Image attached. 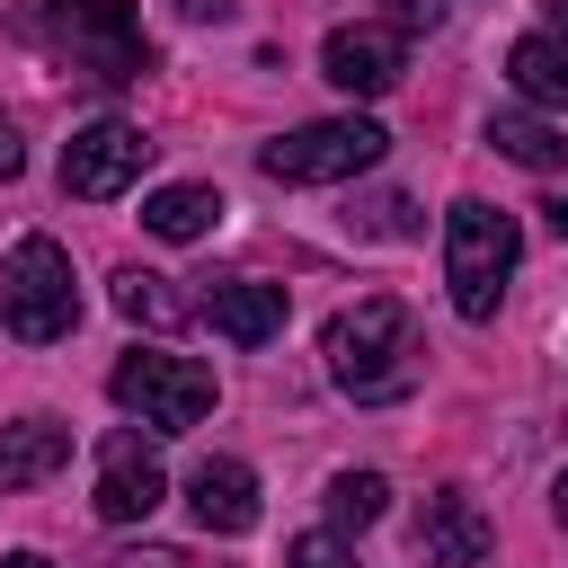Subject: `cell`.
Returning a JSON list of instances; mask_svg holds the SVG:
<instances>
[{"mask_svg":"<svg viewBox=\"0 0 568 568\" xmlns=\"http://www.w3.org/2000/svg\"><path fill=\"white\" fill-rule=\"evenodd\" d=\"M320 346H328V382H337L346 399H364V408L408 399L417 373H426V337H417L408 302H390V293H364L355 311H337Z\"/></svg>","mask_w":568,"mask_h":568,"instance_id":"1","label":"cell"},{"mask_svg":"<svg viewBox=\"0 0 568 568\" xmlns=\"http://www.w3.org/2000/svg\"><path fill=\"white\" fill-rule=\"evenodd\" d=\"M515 257H524L515 213H497V204H479V195H462V204L444 213V284H453V311H462V320H497Z\"/></svg>","mask_w":568,"mask_h":568,"instance_id":"2","label":"cell"},{"mask_svg":"<svg viewBox=\"0 0 568 568\" xmlns=\"http://www.w3.org/2000/svg\"><path fill=\"white\" fill-rule=\"evenodd\" d=\"M0 320H9V337H27V346H53V337H71V320H80V284H71V248L62 240H18L9 257H0Z\"/></svg>","mask_w":568,"mask_h":568,"instance_id":"3","label":"cell"},{"mask_svg":"<svg viewBox=\"0 0 568 568\" xmlns=\"http://www.w3.org/2000/svg\"><path fill=\"white\" fill-rule=\"evenodd\" d=\"M44 36L89 80H142L151 71V36H142L133 0H44Z\"/></svg>","mask_w":568,"mask_h":568,"instance_id":"4","label":"cell"},{"mask_svg":"<svg viewBox=\"0 0 568 568\" xmlns=\"http://www.w3.org/2000/svg\"><path fill=\"white\" fill-rule=\"evenodd\" d=\"M382 151H390V133H382L373 115H328V124L275 133L257 160H266V178H284V186H337V178H364Z\"/></svg>","mask_w":568,"mask_h":568,"instance_id":"5","label":"cell"},{"mask_svg":"<svg viewBox=\"0 0 568 568\" xmlns=\"http://www.w3.org/2000/svg\"><path fill=\"white\" fill-rule=\"evenodd\" d=\"M106 390H115L151 435H178V426H195V417L213 408V373H204L195 355H169V346H133Z\"/></svg>","mask_w":568,"mask_h":568,"instance_id":"6","label":"cell"},{"mask_svg":"<svg viewBox=\"0 0 568 568\" xmlns=\"http://www.w3.org/2000/svg\"><path fill=\"white\" fill-rule=\"evenodd\" d=\"M142 160H151L142 124L98 115V124H80V133L62 142V186H71V195H89V204H106V195H124V186L142 178Z\"/></svg>","mask_w":568,"mask_h":568,"instance_id":"7","label":"cell"},{"mask_svg":"<svg viewBox=\"0 0 568 568\" xmlns=\"http://www.w3.org/2000/svg\"><path fill=\"white\" fill-rule=\"evenodd\" d=\"M169 497V470H160V444L151 435H133V426H115L106 444H98V515L106 524H142L151 506Z\"/></svg>","mask_w":568,"mask_h":568,"instance_id":"8","label":"cell"},{"mask_svg":"<svg viewBox=\"0 0 568 568\" xmlns=\"http://www.w3.org/2000/svg\"><path fill=\"white\" fill-rule=\"evenodd\" d=\"M320 71H328V89H346V98H382V89H399L408 44H399V27H337V36L320 44Z\"/></svg>","mask_w":568,"mask_h":568,"instance_id":"9","label":"cell"},{"mask_svg":"<svg viewBox=\"0 0 568 568\" xmlns=\"http://www.w3.org/2000/svg\"><path fill=\"white\" fill-rule=\"evenodd\" d=\"M417 550H426V568H479V559L497 550V524L479 515V497L444 488V497H426V515H417Z\"/></svg>","mask_w":568,"mask_h":568,"instance_id":"10","label":"cell"},{"mask_svg":"<svg viewBox=\"0 0 568 568\" xmlns=\"http://www.w3.org/2000/svg\"><path fill=\"white\" fill-rule=\"evenodd\" d=\"M231 346H266V337H284V284H257V275H231V284H213L204 302H195Z\"/></svg>","mask_w":568,"mask_h":568,"instance_id":"11","label":"cell"},{"mask_svg":"<svg viewBox=\"0 0 568 568\" xmlns=\"http://www.w3.org/2000/svg\"><path fill=\"white\" fill-rule=\"evenodd\" d=\"M186 506H195V524L204 532H248L257 524V479H248V462H195L186 470Z\"/></svg>","mask_w":568,"mask_h":568,"instance_id":"12","label":"cell"},{"mask_svg":"<svg viewBox=\"0 0 568 568\" xmlns=\"http://www.w3.org/2000/svg\"><path fill=\"white\" fill-rule=\"evenodd\" d=\"M62 462H71V426H53V417H18V426H0V497L53 479Z\"/></svg>","mask_w":568,"mask_h":568,"instance_id":"13","label":"cell"},{"mask_svg":"<svg viewBox=\"0 0 568 568\" xmlns=\"http://www.w3.org/2000/svg\"><path fill=\"white\" fill-rule=\"evenodd\" d=\"M506 80L532 106H568V36H515L506 44Z\"/></svg>","mask_w":568,"mask_h":568,"instance_id":"14","label":"cell"},{"mask_svg":"<svg viewBox=\"0 0 568 568\" xmlns=\"http://www.w3.org/2000/svg\"><path fill=\"white\" fill-rule=\"evenodd\" d=\"M222 222V195L213 186H151L142 195V231L151 240H204Z\"/></svg>","mask_w":568,"mask_h":568,"instance_id":"15","label":"cell"},{"mask_svg":"<svg viewBox=\"0 0 568 568\" xmlns=\"http://www.w3.org/2000/svg\"><path fill=\"white\" fill-rule=\"evenodd\" d=\"M115 311H124L133 328H178L195 302H186V293H169V275H142V266H124V275H115Z\"/></svg>","mask_w":568,"mask_h":568,"instance_id":"16","label":"cell"},{"mask_svg":"<svg viewBox=\"0 0 568 568\" xmlns=\"http://www.w3.org/2000/svg\"><path fill=\"white\" fill-rule=\"evenodd\" d=\"M488 142H497L506 160H524V169H568V133H550V124H532V115H497Z\"/></svg>","mask_w":568,"mask_h":568,"instance_id":"17","label":"cell"},{"mask_svg":"<svg viewBox=\"0 0 568 568\" xmlns=\"http://www.w3.org/2000/svg\"><path fill=\"white\" fill-rule=\"evenodd\" d=\"M382 506H390L382 470H337V479H328V524L364 532V524H382Z\"/></svg>","mask_w":568,"mask_h":568,"instance_id":"18","label":"cell"},{"mask_svg":"<svg viewBox=\"0 0 568 568\" xmlns=\"http://www.w3.org/2000/svg\"><path fill=\"white\" fill-rule=\"evenodd\" d=\"M284 568H355V559H346V550H337L328 532H302V541L284 550Z\"/></svg>","mask_w":568,"mask_h":568,"instance_id":"19","label":"cell"},{"mask_svg":"<svg viewBox=\"0 0 568 568\" xmlns=\"http://www.w3.org/2000/svg\"><path fill=\"white\" fill-rule=\"evenodd\" d=\"M106 568H204V559H186V550H124V559H106Z\"/></svg>","mask_w":568,"mask_h":568,"instance_id":"20","label":"cell"},{"mask_svg":"<svg viewBox=\"0 0 568 568\" xmlns=\"http://www.w3.org/2000/svg\"><path fill=\"white\" fill-rule=\"evenodd\" d=\"M18 169H27V142H18V124L0 115V178H18Z\"/></svg>","mask_w":568,"mask_h":568,"instance_id":"21","label":"cell"},{"mask_svg":"<svg viewBox=\"0 0 568 568\" xmlns=\"http://www.w3.org/2000/svg\"><path fill=\"white\" fill-rule=\"evenodd\" d=\"M178 18H195V27H204V18H231V0H178Z\"/></svg>","mask_w":568,"mask_h":568,"instance_id":"22","label":"cell"},{"mask_svg":"<svg viewBox=\"0 0 568 568\" xmlns=\"http://www.w3.org/2000/svg\"><path fill=\"white\" fill-rule=\"evenodd\" d=\"M541 222H550V240H568V195H550V204H541Z\"/></svg>","mask_w":568,"mask_h":568,"instance_id":"23","label":"cell"},{"mask_svg":"<svg viewBox=\"0 0 568 568\" xmlns=\"http://www.w3.org/2000/svg\"><path fill=\"white\" fill-rule=\"evenodd\" d=\"M0 568H53V559H44V550H9Z\"/></svg>","mask_w":568,"mask_h":568,"instance_id":"24","label":"cell"},{"mask_svg":"<svg viewBox=\"0 0 568 568\" xmlns=\"http://www.w3.org/2000/svg\"><path fill=\"white\" fill-rule=\"evenodd\" d=\"M550 506H559V524H568V470H559V488H550Z\"/></svg>","mask_w":568,"mask_h":568,"instance_id":"25","label":"cell"},{"mask_svg":"<svg viewBox=\"0 0 568 568\" xmlns=\"http://www.w3.org/2000/svg\"><path fill=\"white\" fill-rule=\"evenodd\" d=\"M541 9H550V27H559V36H568V0H541Z\"/></svg>","mask_w":568,"mask_h":568,"instance_id":"26","label":"cell"}]
</instances>
